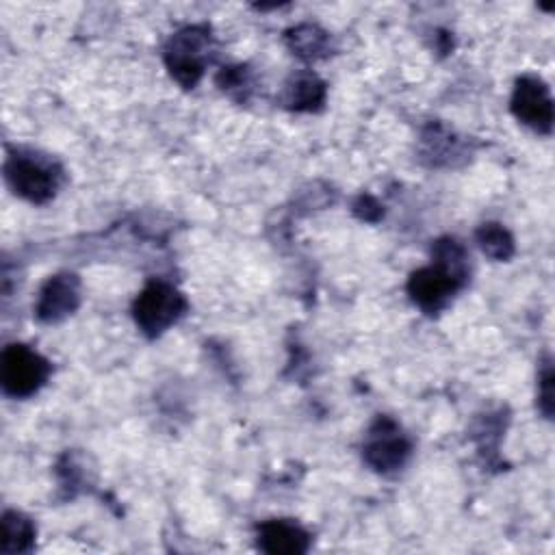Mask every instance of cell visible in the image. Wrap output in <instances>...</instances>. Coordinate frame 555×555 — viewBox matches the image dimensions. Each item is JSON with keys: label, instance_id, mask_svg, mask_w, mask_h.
Segmentation results:
<instances>
[{"label": "cell", "instance_id": "cell-1", "mask_svg": "<svg viewBox=\"0 0 555 555\" xmlns=\"http://www.w3.org/2000/svg\"><path fill=\"white\" fill-rule=\"evenodd\" d=\"M434 264L414 271L408 280L412 301L425 312H438L466 280V254L453 238H440L431 249Z\"/></svg>", "mask_w": 555, "mask_h": 555}, {"label": "cell", "instance_id": "cell-2", "mask_svg": "<svg viewBox=\"0 0 555 555\" xmlns=\"http://www.w3.org/2000/svg\"><path fill=\"white\" fill-rule=\"evenodd\" d=\"M210 50L208 28L186 26L171 35L165 46V65L169 74L184 87L191 89L199 82Z\"/></svg>", "mask_w": 555, "mask_h": 555}, {"label": "cell", "instance_id": "cell-3", "mask_svg": "<svg viewBox=\"0 0 555 555\" xmlns=\"http://www.w3.org/2000/svg\"><path fill=\"white\" fill-rule=\"evenodd\" d=\"M7 180L13 191L35 204L48 202L61 182V169L52 160L37 156V154H13L9 156L7 165Z\"/></svg>", "mask_w": 555, "mask_h": 555}, {"label": "cell", "instance_id": "cell-4", "mask_svg": "<svg viewBox=\"0 0 555 555\" xmlns=\"http://www.w3.org/2000/svg\"><path fill=\"white\" fill-rule=\"evenodd\" d=\"M186 310L184 297L167 282L152 280L134 299L132 314L139 330L147 336H158L171 327Z\"/></svg>", "mask_w": 555, "mask_h": 555}, {"label": "cell", "instance_id": "cell-5", "mask_svg": "<svg viewBox=\"0 0 555 555\" xmlns=\"http://www.w3.org/2000/svg\"><path fill=\"white\" fill-rule=\"evenodd\" d=\"M50 364L26 345H9L2 351L0 379L11 397H28L37 392L48 379Z\"/></svg>", "mask_w": 555, "mask_h": 555}, {"label": "cell", "instance_id": "cell-6", "mask_svg": "<svg viewBox=\"0 0 555 555\" xmlns=\"http://www.w3.org/2000/svg\"><path fill=\"white\" fill-rule=\"evenodd\" d=\"M362 455L377 473H392L405 464L410 455V440L392 418L377 416L366 431Z\"/></svg>", "mask_w": 555, "mask_h": 555}, {"label": "cell", "instance_id": "cell-7", "mask_svg": "<svg viewBox=\"0 0 555 555\" xmlns=\"http://www.w3.org/2000/svg\"><path fill=\"white\" fill-rule=\"evenodd\" d=\"M512 113L535 132L548 134L553 128V98L546 82L531 74L520 76L512 93Z\"/></svg>", "mask_w": 555, "mask_h": 555}, {"label": "cell", "instance_id": "cell-8", "mask_svg": "<svg viewBox=\"0 0 555 555\" xmlns=\"http://www.w3.org/2000/svg\"><path fill=\"white\" fill-rule=\"evenodd\" d=\"M80 304V282L74 273H59L50 278L37 299L35 314L43 323H56L69 317Z\"/></svg>", "mask_w": 555, "mask_h": 555}, {"label": "cell", "instance_id": "cell-9", "mask_svg": "<svg viewBox=\"0 0 555 555\" xmlns=\"http://www.w3.org/2000/svg\"><path fill=\"white\" fill-rule=\"evenodd\" d=\"M310 535L291 520H267L258 527V546L271 555H299L308 551Z\"/></svg>", "mask_w": 555, "mask_h": 555}, {"label": "cell", "instance_id": "cell-10", "mask_svg": "<svg viewBox=\"0 0 555 555\" xmlns=\"http://www.w3.org/2000/svg\"><path fill=\"white\" fill-rule=\"evenodd\" d=\"M325 98V85L314 74H297L286 87V104L295 111L319 108Z\"/></svg>", "mask_w": 555, "mask_h": 555}, {"label": "cell", "instance_id": "cell-11", "mask_svg": "<svg viewBox=\"0 0 555 555\" xmlns=\"http://www.w3.org/2000/svg\"><path fill=\"white\" fill-rule=\"evenodd\" d=\"M33 540L35 527L26 516L17 512L2 516V553H26L33 548Z\"/></svg>", "mask_w": 555, "mask_h": 555}, {"label": "cell", "instance_id": "cell-12", "mask_svg": "<svg viewBox=\"0 0 555 555\" xmlns=\"http://www.w3.org/2000/svg\"><path fill=\"white\" fill-rule=\"evenodd\" d=\"M481 251L494 260H507L514 254V238L501 223H483L477 230Z\"/></svg>", "mask_w": 555, "mask_h": 555}, {"label": "cell", "instance_id": "cell-13", "mask_svg": "<svg viewBox=\"0 0 555 555\" xmlns=\"http://www.w3.org/2000/svg\"><path fill=\"white\" fill-rule=\"evenodd\" d=\"M286 41H288L291 50H293L297 56L314 59V56H319V54L325 50L327 37H325V33H323L321 28L310 26V24H304V26H297V28L288 30Z\"/></svg>", "mask_w": 555, "mask_h": 555}, {"label": "cell", "instance_id": "cell-14", "mask_svg": "<svg viewBox=\"0 0 555 555\" xmlns=\"http://www.w3.org/2000/svg\"><path fill=\"white\" fill-rule=\"evenodd\" d=\"M538 405L546 418L553 414V369L551 362L544 364L540 377H538Z\"/></svg>", "mask_w": 555, "mask_h": 555}]
</instances>
